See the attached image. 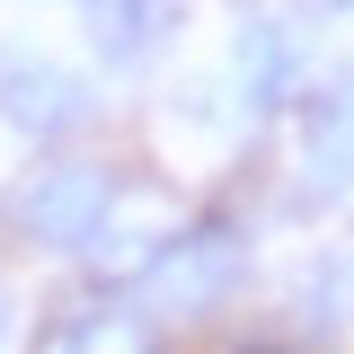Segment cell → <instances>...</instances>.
I'll use <instances>...</instances> for the list:
<instances>
[{
    "mask_svg": "<svg viewBox=\"0 0 354 354\" xmlns=\"http://www.w3.org/2000/svg\"><path fill=\"white\" fill-rule=\"evenodd\" d=\"M239 97H248L257 115H274V106L301 97V44H292L283 18H248V27H239Z\"/></svg>",
    "mask_w": 354,
    "mask_h": 354,
    "instance_id": "6",
    "label": "cell"
},
{
    "mask_svg": "<svg viewBox=\"0 0 354 354\" xmlns=\"http://www.w3.org/2000/svg\"><path fill=\"white\" fill-rule=\"evenodd\" d=\"M80 115H88V80L80 71L36 62V53H9V62H0V124L53 142V133H71Z\"/></svg>",
    "mask_w": 354,
    "mask_h": 354,
    "instance_id": "3",
    "label": "cell"
},
{
    "mask_svg": "<svg viewBox=\"0 0 354 354\" xmlns=\"http://www.w3.org/2000/svg\"><path fill=\"white\" fill-rule=\"evenodd\" d=\"M221 354H292L283 337H239V346H221Z\"/></svg>",
    "mask_w": 354,
    "mask_h": 354,
    "instance_id": "7",
    "label": "cell"
},
{
    "mask_svg": "<svg viewBox=\"0 0 354 354\" xmlns=\"http://www.w3.org/2000/svg\"><path fill=\"white\" fill-rule=\"evenodd\" d=\"M36 354H160V319L133 301H71L36 328Z\"/></svg>",
    "mask_w": 354,
    "mask_h": 354,
    "instance_id": "4",
    "label": "cell"
},
{
    "mask_svg": "<svg viewBox=\"0 0 354 354\" xmlns=\"http://www.w3.org/2000/svg\"><path fill=\"white\" fill-rule=\"evenodd\" d=\"M301 177L310 195L354 186V88H301Z\"/></svg>",
    "mask_w": 354,
    "mask_h": 354,
    "instance_id": "5",
    "label": "cell"
},
{
    "mask_svg": "<svg viewBox=\"0 0 354 354\" xmlns=\"http://www.w3.org/2000/svg\"><path fill=\"white\" fill-rule=\"evenodd\" d=\"M0 337H9V292H0Z\"/></svg>",
    "mask_w": 354,
    "mask_h": 354,
    "instance_id": "8",
    "label": "cell"
},
{
    "mask_svg": "<svg viewBox=\"0 0 354 354\" xmlns=\"http://www.w3.org/2000/svg\"><path fill=\"white\" fill-rule=\"evenodd\" d=\"M151 319H213L248 292V230L239 221H186L142 257Z\"/></svg>",
    "mask_w": 354,
    "mask_h": 354,
    "instance_id": "1",
    "label": "cell"
},
{
    "mask_svg": "<svg viewBox=\"0 0 354 354\" xmlns=\"http://www.w3.org/2000/svg\"><path fill=\"white\" fill-rule=\"evenodd\" d=\"M115 204H124V177L106 160H53L18 186V230L36 248H88L115 221Z\"/></svg>",
    "mask_w": 354,
    "mask_h": 354,
    "instance_id": "2",
    "label": "cell"
}]
</instances>
